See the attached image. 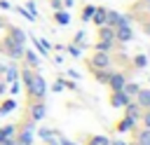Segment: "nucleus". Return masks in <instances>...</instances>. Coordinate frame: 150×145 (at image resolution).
I'll list each match as a JSON object with an SVG mask.
<instances>
[{"label":"nucleus","instance_id":"26","mask_svg":"<svg viewBox=\"0 0 150 145\" xmlns=\"http://www.w3.org/2000/svg\"><path fill=\"white\" fill-rule=\"evenodd\" d=\"M134 65H136L138 70H141V68H145V65H148V56H145V54H138V56H134Z\"/></svg>","mask_w":150,"mask_h":145},{"label":"nucleus","instance_id":"11","mask_svg":"<svg viewBox=\"0 0 150 145\" xmlns=\"http://www.w3.org/2000/svg\"><path fill=\"white\" fill-rule=\"evenodd\" d=\"M23 58H26L28 68H40V58H38V54L33 49H23Z\"/></svg>","mask_w":150,"mask_h":145},{"label":"nucleus","instance_id":"40","mask_svg":"<svg viewBox=\"0 0 150 145\" xmlns=\"http://www.w3.org/2000/svg\"><path fill=\"white\" fill-rule=\"evenodd\" d=\"M143 30H145V35L150 37V21H145V23H143Z\"/></svg>","mask_w":150,"mask_h":145},{"label":"nucleus","instance_id":"37","mask_svg":"<svg viewBox=\"0 0 150 145\" xmlns=\"http://www.w3.org/2000/svg\"><path fill=\"white\" fill-rule=\"evenodd\" d=\"M52 7H54V12H56V9H63V2H61V0H52Z\"/></svg>","mask_w":150,"mask_h":145},{"label":"nucleus","instance_id":"42","mask_svg":"<svg viewBox=\"0 0 150 145\" xmlns=\"http://www.w3.org/2000/svg\"><path fill=\"white\" fill-rule=\"evenodd\" d=\"M143 2H145V5H150V0H143Z\"/></svg>","mask_w":150,"mask_h":145},{"label":"nucleus","instance_id":"32","mask_svg":"<svg viewBox=\"0 0 150 145\" xmlns=\"http://www.w3.org/2000/svg\"><path fill=\"white\" fill-rule=\"evenodd\" d=\"M26 9H28V12H30V14H33V16H35V19H38V5H35V2H33V0H30V2H28V5H26Z\"/></svg>","mask_w":150,"mask_h":145},{"label":"nucleus","instance_id":"30","mask_svg":"<svg viewBox=\"0 0 150 145\" xmlns=\"http://www.w3.org/2000/svg\"><path fill=\"white\" fill-rule=\"evenodd\" d=\"M38 136L45 138V140H49V138H54V131L52 129H38Z\"/></svg>","mask_w":150,"mask_h":145},{"label":"nucleus","instance_id":"1","mask_svg":"<svg viewBox=\"0 0 150 145\" xmlns=\"http://www.w3.org/2000/svg\"><path fill=\"white\" fill-rule=\"evenodd\" d=\"M33 140H35V122L28 119L19 131V136L14 138V145H33Z\"/></svg>","mask_w":150,"mask_h":145},{"label":"nucleus","instance_id":"15","mask_svg":"<svg viewBox=\"0 0 150 145\" xmlns=\"http://www.w3.org/2000/svg\"><path fill=\"white\" fill-rule=\"evenodd\" d=\"M9 37H14L16 42L26 44V33H23V28H16V26H12V28H9Z\"/></svg>","mask_w":150,"mask_h":145},{"label":"nucleus","instance_id":"14","mask_svg":"<svg viewBox=\"0 0 150 145\" xmlns=\"http://www.w3.org/2000/svg\"><path fill=\"white\" fill-rule=\"evenodd\" d=\"M124 110H127V117H131V119H138V117H141V105H138V103H131V101H129V103L124 105Z\"/></svg>","mask_w":150,"mask_h":145},{"label":"nucleus","instance_id":"10","mask_svg":"<svg viewBox=\"0 0 150 145\" xmlns=\"http://www.w3.org/2000/svg\"><path fill=\"white\" fill-rule=\"evenodd\" d=\"M136 103L141 105V108H150V89H138V94H136Z\"/></svg>","mask_w":150,"mask_h":145},{"label":"nucleus","instance_id":"44","mask_svg":"<svg viewBox=\"0 0 150 145\" xmlns=\"http://www.w3.org/2000/svg\"><path fill=\"white\" fill-rule=\"evenodd\" d=\"M138 145H141V143H138Z\"/></svg>","mask_w":150,"mask_h":145},{"label":"nucleus","instance_id":"5","mask_svg":"<svg viewBox=\"0 0 150 145\" xmlns=\"http://www.w3.org/2000/svg\"><path fill=\"white\" fill-rule=\"evenodd\" d=\"M89 63H91V70H103V68H110V56L105 51H94Z\"/></svg>","mask_w":150,"mask_h":145},{"label":"nucleus","instance_id":"9","mask_svg":"<svg viewBox=\"0 0 150 145\" xmlns=\"http://www.w3.org/2000/svg\"><path fill=\"white\" fill-rule=\"evenodd\" d=\"M45 112H47L45 103H33V105H30V119H33V122H40V119L45 117Z\"/></svg>","mask_w":150,"mask_h":145},{"label":"nucleus","instance_id":"23","mask_svg":"<svg viewBox=\"0 0 150 145\" xmlns=\"http://www.w3.org/2000/svg\"><path fill=\"white\" fill-rule=\"evenodd\" d=\"M14 108H16V101H12V98H9V101H5V103L0 105V117H2V115H7V112H12Z\"/></svg>","mask_w":150,"mask_h":145},{"label":"nucleus","instance_id":"27","mask_svg":"<svg viewBox=\"0 0 150 145\" xmlns=\"http://www.w3.org/2000/svg\"><path fill=\"white\" fill-rule=\"evenodd\" d=\"M138 143H141V145H150V129H143V131L138 133Z\"/></svg>","mask_w":150,"mask_h":145},{"label":"nucleus","instance_id":"2","mask_svg":"<svg viewBox=\"0 0 150 145\" xmlns=\"http://www.w3.org/2000/svg\"><path fill=\"white\" fill-rule=\"evenodd\" d=\"M0 47L7 51V56H9V58H14V61H16V58H23V49H26V47H23L21 42H16L14 37H9V35H7V37L2 40V44H0Z\"/></svg>","mask_w":150,"mask_h":145},{"label":"nucleus","instance_id":"45","mask_svg":"<svg viewBox=\"0 0 150 145\" xmlns=\"http://www.w3.org/2000/svg\"><path fill=\"white\" fill-rule=\"evenodd\" d=\"M0 49H2V47H0Z\"/></svg>","mask_w":150,"mask_h":145},{"label":"nucleus","instance_id":"8","mask_svg":"<svg viewBox=\"0 0 150 145\" xmlns=\"http://www.w3.org/2000/svg\"><path fill=\"white\" fill-rule=\"evenodd\" d=\"M124 82H127V80H124L122 72H110V77H108V84H110L112 91H120V89L124 87Z\"/></svg>","mask_w":150,"mask_h":145},{"label":"nucleus","instance_id":"7","mask_svg":"<svg viewBox=\"0 0 150 145\" xmlns=\"http://www.w3.org/2000/svg\"><path fill=\"white\" fill-rule=\"evenodd\" d=\"M131 37H134L131 26H117V28H115V40H120V42H129Z\"/></svg>","mask_w":150,"mask_h":145},{"label":"nucleus","instance_id":"3","mask_svg":"<svg viewBox=\"0 0 150 145\" xmlns=\"http://www.w3.org/2000/svg\"><path fill=\"white\" fill-rule=\"evenodd\" d=\"M28 94H30L33 98H45V94H47V82H45V77H42L40 72L33 75V82H30V87H28Z\"/></svg>","mask_w":150,"mask_h":145},{"label":"nucleus","instance_id":"38","mask_svg":"<svg viewBox=\"0 0 150 145\" xmlns=\"http://www.w3.org/2000/svg\"><path fill=\"white\" fill-rule=\"evenodd\" d=\"M0 145H14V136H12V138H2Z\"/></svg>","mask_w":150,"mask_h":145},{"label":"nucleus","instance_id":"35","mask_svg":"<svg viewBox=\"0 0 150 145\" xmlns=\"http://www.w3.org/2000/svg\"><path fill=\"white\" fill-rule=\"evenodd\" d=\"M143 124H145V129H150V108L143 112Z\"/></svg>","mask_w":150,"mask_h":145},{"label":"nucleus","instance_id":"24","mask_svg":"<svg viewBox=\"0 0 150 145\" xmlns=\"http://www.w3.org/2000/svg\"><path fill=\"white\" fill-rule=\"evenodd\" d=\"M110 72H112V70H108V68H103V70H96V80H98L101 84H108V77H110Z\"/></svg>","mask_w":150,"mask_h":145},{"label":"nucleus","instance_id":"13","mask_svg":"<svg viewBox=\"0 0 150 145\" xmlns=\"http://www.w3.org/2000/svg\"><path fill=\"white\" fill-rule=\"evenodd\" d=\"M101 30H98V37L101 40H108V42H115V28H110V26H98Z\"/></svg>","mask_w":150,"mask_h":145},{"label":"nucleus","instance_id":"18","mask_svg":"<svg viewBox=\"0 0 150 145\" xmlns=\"http://www.w3.org/2000/svg\"><path fill=\"white\" fill-rule=\"evenodd\" d=\"M5 77H7V82L19 80V70H16V65H14V63H12V65H5Z\"/></svg>","mask_w":150,"mask_h":145},{"label":"nucleus","instance_id":"43","mask_svg":"<svg viewBox=\"0 0 150 145\" xmlns=\"http://www.w3.org/2000/svg\"><path fill=\"white\" fill-rule=\"evenodd\" d=\"M2 26H5V23H2V19H0V28H2Z\"/></svg>","mask_w":150,"mask_h":145},{"label":"nucleus","instance_id":"41","mask_svg":"<svg viewBox=\"0 0 150 145\" xmlns=\"http://www.w3.org/2000/svg\"><path fill=\"white\" fill-rule=\"evenodd\" d=\"M110 145H129V143H124V140H112Z\"/></svg>","mask_w":150,"mask_h":145},{"label":"nucleus","instance_id":"31","mask_svg":"<svg viewBox=\"0 0 150 145\" xmlns=\"http://www.w3.org/2000/svg\"><path fill=\"white\" fill-rule=\"evenodd\" d=\"M16 12H19V14L23 16V19H28V21H35V16H33V14H30V12L26 9V7H16Z\"/></svg>","mask_w":150,"mask_h":145},{"label":"nucleus","instance_id":"17","mask_svg":"<svg viewBox=\"0 0 150 145\" xmlns=\"http://www.w3.org/2000/svg\"><path fill=\"white\" fill-rule=\"evenodd\" d=\"M54 19H56V23H61V26H68V23H70V14L63 12V9H56V12H54Z\"/></svg>","mask_w":150,"mask_h":145},{"label":"nucleus","instance_id":"46","mask_svg":"<svg viewBox=\"0 0 150 145\" xmlns=\"http://www.w3.org/2000/svg\"><path fill=\"white\" fill-rule=\"evenodd\" d=\"M148 58H150V56H148Z\"/></svg>","mask_w":150,"mask_h":145},{"label":"nucleus","instance_id":"12","mask_svg":"<svg viewBox=\"0 0 150 145\" xmlns=\"http://www.w3.org/2000/svg\"><path fill=\"white\" fill-rule=\"evenodd\" d=\"M105 7H96L94 9V16H91V21L96 23V26H105Z\"/></svg>","mask_w":150,"mask_h":145},{"label":"nucleus","instance_id":"19","mask_svg":"<svg viewBox=\"0 0 150 145\" xmlns=\"http://www.w3.org/2000/svg\"><path fill=\"white\" fill-rule=\"evenodd\" d=\"M138 89H141V87H138L136 82H124V87H122V91H124L129 98H131V96H136V94H138Z\"/></svg>","mask_w":150,"mask_h":145},{"label":"nucleus","instance_id":"4","mask_svg":"<svg viewBox=\"0 0 150 145\" xmlns=\"http://www.w3.org/2000/svg\"><path fill=\"white\" fill-rule=\"evenodd\" d=\"M105 26H110V28L131 26V19H129L127 14H120V12H115V9H108V12H105Z\"/></svg>","mask_w":150,"mask_h":145},{"label":"nucleus","instance_id":"36","mask_svg":"<svg viewBox=\"0 0 150 145\" xmlns=\"http://www.w3.org/2000/svg\"><path fill=\"white\" fill-rule=\"evenodd\" d=\"M19 89H21V84H19V80H14L12 87H9V91H12V94H19Z\"/></svg>","mask_w":150,"mask_h":145},{"label":"nucleus","instance_id":"39","mask_svg":"<svg viewBox=\"0 0 150 145\" xmlns=\"http://www.w3.org/2000/svg\"><path fill=\"white\" fill-rule=\"evenodd\" d=\"M59 145H77V143H73V140H68V138H59Z\"/></svg>","mask_w":150,"mask_h":145},{"label":"nucleus","instance_id":"22","mask_svg":"<svg viewBox=\"0 0 150 145\" xmlns=\"http://www.w3.org/2000/svg\"><path fill=\"white\" fill-rule=\"evenodd\" d=\"M33 75H35V72H33L30 68H23V70H21V80H23V84H26V89L30 87V82H33Z\"/></svg>","mask_w":150,"mask_h":145},{"label":"nucleus","instance_id":"20","mask_svg":"<svg viewBox=\"0 0 150 145\" xmlns=\"http://www.w3.org/2000/svg\"><path fill=\"white\" fill-rule=\"evenodd\" d=\"M14 133H16V126H14V124H7V126L0 129V140H2V138H12Z\"/></svg>","mask_w":150,"mask_h":145},{"label":"nucleus","instance_id":"33","mask_svg":"<svg viewBox=\"0 0 150 145\" xmlns=\"http://www.w3.org/2000/svg\"><path fill=\"white\" fill-rule=\"evenodd\" d=\"M52 89H54V91H63V89H66V80H56Z\"/></svg>","mask_w":150,"mask_h":145},{"label":"nucleus","instance_id":"21","mask_svg":"<svg viewBox=\"0 0 150 145\" xmlns=\"http://www.w3.org/2000/svg\"><path fill=\"white\" fill-rule=\"evenodd\" d=\"M94 49H96V51H105V54H110V49H112V42H108V40H98Z\"/></svg>","mask_w":150,"mask_h":145},{"label":"nucleus","instance_id":"25","mask_svg":"<svg viewBox=\"0 0 150 145\" xmlns=\"http://www.w3.org/2000/svg\"><path fill=\"white\" fill-rule=\"evenodd\" d=\"M94 9H96L94 5H87V7L82 9V21H84V23H87V21H91V16H94Z\"/></svg>","mask_w":150,"mask_h":145},{"label":"nucleus","instance_id":"34","mask_svg":"<svg viewBox=\"0 0 150 145\" xmlns=\"http://www.w3.org/2000/svg\"><path fill=\"white\" fill-rule=\"evenodd\" d=\"M84 42V30H77V35H75V40H73V44H82Z\"/></svg>","mask_w":150,"mask_h":145},{"label":"nucleus","instance_id":"16","mask_svg":"<svg viewBox=\"0 0 150 145\" xmlns=\"http://www.w3.org/2000/svg\"><path fill=\"white\" fill-rule=\"evenodd\" d=\"M134 124H136V119H131V117H124V119L117 124V131H120V133H127V131H131V129H134Z\"/></svg>","mask_w":150,"mask_h":145},{"label":"nucleus","instance_id":"6","mask_svg":"<svg viewBox=\"0 0 150 145\" xmlns=\"http://www.w3.org/2000/svg\"><path fill=\"white\" fill-rule=\"evenodd\" d=\"M129 101H131V98H129L122 89H120V91H112V96H110V105H112V108H124Z\"/></svg>","mask_w":150,"mask_h":145},{"label":"nucleus","instance_id":"29","mask_svg":"<svg viewBox=\"0 0 150 145\" xmlns=\"http://www.w3.org/2000/svg\"><path fill=\"white\" fill-rule=\"evenodd\" d=\"M66 49H68L70 56H80V54H82V47H80V44H68Z\"/></svg>","mask_w":150,"mask_h":145},{"label":"nucleus","instance_id":"28","mask_svg":"<svg viewBox=\"0 0 150 145\" xmlns=\"http://www.w3.org/2000/svg\"><path fill=\"white\" fill-rule=\"evenodd\" d=\"M89 145H110V140H108L105 136H94V138L89 140Z\"/></svg>","mask_w":150,"mask_h":145}]
</instances>
